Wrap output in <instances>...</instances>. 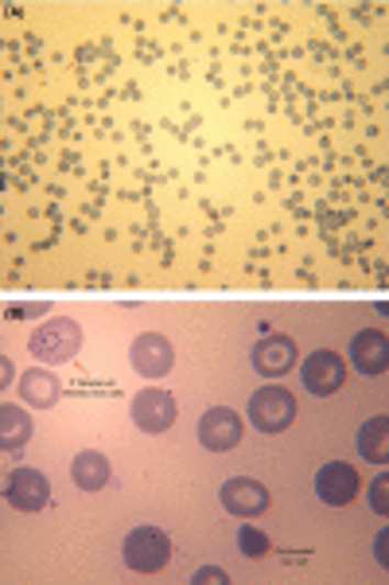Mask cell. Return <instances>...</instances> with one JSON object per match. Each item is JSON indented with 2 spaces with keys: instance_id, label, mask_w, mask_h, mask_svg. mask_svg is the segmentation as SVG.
Returning a JSON list of instances; mask_svg holds the SVG:
<instances>
[{
  "instance_id": "11",
  "label": "cell",
  "mask_w": 389,
  "mask_h": 585,
  "mask_svg": "<svg viewBox=\"0 0 389 585\" xmlns=\"http://www.w3.org/2000/svg\"><path fill=\"white\" fill-rule=\"evenodd\" d=\"M292 363H297V340L292 336H265L254 347V367L265 379H280L285 371H292Z\"/></svg>"
},
{
  "instance_id": "7",
  "label": "cell",
  "mask_w": 389,
  "mask_h": 585,
  "mask_svg": "<svg viewBox=\"0 0 389 585\" xmlns=\"http://www.w3.org/2000/svg\"><path fill=\"white\" fill-rule=\"evenodd\" d=\"M343 379H347V363H343V355H335V352H315V355H308V363H304V387L312 390V395H320V398H327V395H335L338 387H343Z\"/></svg>"
},
{
  "instance_id": "3",
  "label": "cell",
  "mask_w": 389,
  "mask_h": 585,
  "mask_svg": "<svg viewBox=\"0 0 389 585\" xmlns=\"http://www.w3.org/2000/svg\"><path fill=\"white\" fill-rule=\"evenodd\" d=\"M249 422L262 433H280L297 422V398L285 387H262L249 398Z\"/></svg>"
},
{
  "instance_id": "5",
  "label": "cell",
  "mask_w": 389,
  "mask_h": 585,
  "mask_svg": "<svg viewBox=\"0 0 389 585\" xmlns=\"http://www.w3.org/2000/svg\"><path fill=\"white\" fill-rule=\"evenodd\" d=\"M133 422L141 426L144 433H164L176 426V398L168 395V390H141V395L133 398Z\"/></svg>"
},
{
  "instance_id": "1",
  "label": "cell",
  "mask_w": 389,
  "mask_h": 585,
  "mask_svg": "<svg viewBox=\"0 0 389 585\" xmlns=\"http://www.w3.org/2000/svg\"><path fill=\"white\" fill-rule=\"evenodd\" d=\"M27 347H32V355H40L43 363H67V360H75L78 347H82V328L70 317L47 320V324H40L32 332Z\"/></svg>"
},
{
  "instance_id": "17",
  "label": "cell",
  "mask_w": 389,
  "mask_h": 585,
  "mask_svg": "<svg viewBox=\"0 0 389 585\" xmlns=\"http://www.w3.org/2000/svg\"><path fill=\"white\" fill-rule=\"evenodd\" d=\"M237 542H242V554H246V559H262V554H269V539H265L257 527H242V531H237Z\"/></svg>"
},
{
  "instance_id": "21",
  "label": "cell",
  "mask_w": 389,
  "mask_h": 585,
  "mask_svg": "<svg viewBox=\"0 0 389 585\" xmlns=\"http://www.w3.org/2000/svg\"><path fill=\"white\" fill-rule=\"evenodd\" d=\"M386 542H389V531H381L378 539H374V554H378L381 566H386Z\"/></svg>"
},
{
  "instance_id": "4",
  "label": "cell",
  "mask_w": 389,
  "mask_h": 585,
  "mask_svg": "<svg viewBox=\"0 0 389 585\" xmlns=\"http://www.w3.org/2000/svg\"><path fill=\"white\" fill-rule=\"evenodd\" d=\"M4 496H9V504L16 511L35 516V511H43L52 504V484H47V476L40 468H16L9 476V484H4Z\"/></svg>"
},
{
  "instance_id": "18",
  "label": "cell",
  "mask_w": 389,
  "mask_h": 585,
  "mask_svg": "<svg viewBox=\"0 0 389 585\" xmlns=\"http://www.w3.org/2000/svg\"><path fill=\"white\" fill-rule=\"evenodd\" d=\"M370 504H374V511H389V476L381 473L378 481H374V488H370Z\"/></svg>"
},
{
  "instance_id": "12",
  "label": "cell",
  "mask_w": 389,
  "mask_h": 585,
  "mask_svg": "<svg viewBox=\"0 0 389 585\" xmlns=\"http://www.w3.org/2000/svg\"><path fill=\"white\" fill-rule=\"evenodd\" d=\"M351 363H355L363 375H381V371L389 367L386 332H378V328H366V332H358V336L351 340Z\"/></svg>"
},
{
  "instance_id": "14",
  "label": "cell",
  "mask_w": 389,
  "mask_h": 585,
  "mask_svg": "<svg viewBox=\"0 0 389 585\" xmlns=\"http://www.w3.org/2000/svg\"><path fill=\"white\" fill-rule=\"evenodd\" d=\"M20 390H24V398L32 406H40V410H47V406H55L59 402V379H55L52 371H40V367H32V371H24L20 375Z\"/></svg>"
},
{
  "instance_id": "2",
  "label": "cell",
  "mask_w": 389,
  "mask_h": 585,
  "mask_svg": "<svg viewBox=\"0 0 389 585\" xmlns=\"http://www.w3.org/2000/svg\"><path fill=\"white\" fill-rule=\"evenodd\" d=\"M171 559V539L160 527H136L125 539V566L133 574H156Z\"/></svg>"
},
{
  "instance_id": "10",
  "label": "cell",
  "mask_w": 389,
  "mask_h": 585,
  "mask_svg": "<svg viewBox=\"0 0 389 585\" xmlns=\"http://www.w3.org/2000/svg\"><path fill=\"white\" fill-rule=\"evenodd\" d=\"M315 492H320V499L331 504V508H347L358 492V473L351 465H343V461H331L315 476Z\"/></svg>"
},
{
  "instance_id": "8",
  "label": "cell",
  "mask_w": 389,
  "mask_h": 585,
  "mask_svg": "<svg viewBox=\"0 0 389 585\" xmlns=\"http://www.w3.org/2000/svg\"><path fill=\"white\" fill-rule=\"evenodd\" d=\"M222 508L234 511V516H262L269 511V488L262 481H249V476H237V481L222 484Z\"/></svg>"
},
{
  "instance_id": "13",
  "label": "cell",
  "mask_w": 389,
  "mask_h": 585,
  "mask_svg": "<svg viewBox=\"0 0 389 585\" xmlns=\"http://www.w3.org/2000/svg\"><path fill=\"white\" fill-rule=\"evenodd\" d=\"M358 453L370 461V465H386L389 461V418L378 413L358 430Z\"/></svg>"
},
{
  "instance_id": "15",
  "label": "cell",
  "mask_w": 389,
  "mask_h": 585,
  "mask_svg": "<svg viewBox=\"0 0 389 585\" xmlns=\"http://www.w3.org/2000/svg\"><path fill=\"white\" fill-rule=\"evenodd\" d=\"M27 438H32V418L20 406L4 402V410H0V449L16 453V449L27 445Z\"/></svg>"
},
{
  "instance_id": "9",
  "label": "cell",
  "mask_w": 389,
  "mask_h": 585,
  "mask_svg": "<svg viewBox=\"0 0 389 585\" xmlns=\"http://www.w3.org/2000/svg\"><path fill=\"white\" fill-rule=\"evenodd\" d=\"M171 363H176V352H171V344L160 336V332H144V336H136L133 367L141 371L144 379H164V375L171 371Z\"/></svg>"
},
{
  "instance_id": "6",
  "label": "cell",
  "mask_w": 389,
  "mask_h": 585,
  "mask_svg": "<svg viewBox=\"0 0 389 585\" xmlns=\"http://www.w3.org/2000/svg\"><path fill=\"white\" fill-rule=\"evenodd\" d=\"M199 441H203V449H211V453L237 449V441H242V418H237L230 406H214V410L203 413V422H199Z\"/></svg>"
},
{
  "instance_id": "19",
  "label": "cell",
  "mask_w": 389,
  "mask_h": 585,
  "mask_svg": "<svg viewBox=\"0 0 389 585\" xmlns=\"http://www.w3.org/2000/svg\"><path fill=\"white\" fill-rule=\"evenodd\" d=\"M207 582H211V585H226L230 577L222 574L219 566H203V570H199V574H194V585H207Z\"/></svg>"
},
{
  "instance_id": "16",
  "label": "cell",
  "mask_w": 389,
  "mask_h": 585,
  "mask_svg": "<svg viewBox=\"0 0 389 585\" xmlns=\"http://www.w3.org/2000/svg\"><path fill=\"white\" fill-rule=\"evenodd\" d=\"M75 484L82 492H102L110 484V461L102 453H78L75 456Z\"/></svg>"
},
{
  "instance_id": "20",
  "label": "cell",
  "mask_w": 389,
  "mask_h": 585,
  "mask_svg": "<svg viewBox=\"0 0 389 585\" xmlns=\"http://www.w3.org/2000/svg\"><path fill=\"white\" fill-rule=\"evenodd\" d=\"M40 312H43V305L40 309H35V305H12L9 317H40Z\"/></svg>"
}]
</instances>
